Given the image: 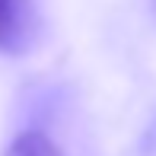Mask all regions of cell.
Returning a JSON list of instances; mask_svg holds the SVG:
<instances>
[{
	"mask_svg": "<svg viewBox=\"0 0 156 156\" xmlns=\"http://www.w3.org/2000/svg\"><path fill=\"white\" fill-rule=\"evenodd\" d=\"M41 35L35 0H0V54H26Z\"/></svg>",
	"mask_w": 156,
	"mask_h": 156,
	"instance_id": "cell-1",
	"label": "cell"
},
{
	"mask_svg": "<svg viewBox=\"0 0 156 156\" xmlns=\"http://www.w3.org/2000/svg\"><path fill=\"white\" fill-rule=\"evenodd\" d=\"M3 156H64V150L41 131H23L13 137Z\"/></svg>",
	"mask_w": 156,
	"mask_h": 156,
	"instance_id": "cell-2",
	"label": "cell"
}]
</instances>
